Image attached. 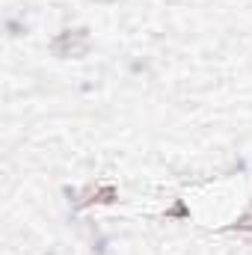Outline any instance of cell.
Instances as JSON below:
<instances>
[{
    "instance_id": "2",
    "label": "cell",
    "mask_w": 252,
    "mask_h": 255,
    "mask_svg": "<svg viewBox=\"0 0 252 255\" xmlns=\"http://www.w3.org/2000/svg\"><path fill=\"white\" fill-rule=\"evenodd\" d=\"M116 199H119V190L113 184H98V187H89L83 193V199H77V205L80 208H86V205H113Z\"/></svg>"
},
{
    "instance_id": "1",
    "label": "cell",
    "mask_w": 252,
    "mask_h": 255,
    "mask_svg": "<svg viewBox=\"0 0 252 255\" xmlns=\"http://www.w3.org/2000/svg\"><path fill=\"white\" fill-rule=\"evenodd\" d=\"M89 48H92V36L86 27H68L63 33H57L51 42V54L60 60H80L89 54Z\"/></svg>"
},
{
    "instance_id": "3",
    "label": "cell",
    "mask_w": 252,
    "mask_h": 255,
    "mask_svg": "<svg viewBox=\"0 0 252 255\" xmlns=\"http://www.w3.org/2000/svg\"><path fill=\"white\" fill-rule=\"evenodd\" d=\"M229 229H235V232H252V217H241L235 226H229Z\"/></svg>"
}]
</instances>
